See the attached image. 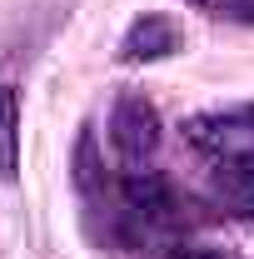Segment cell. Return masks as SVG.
Here are the masks:
<instances>
[{"label": "cell", "instance_id": "6da1fadb", "mask_svg": "<svg viewBox=\"0 0 254 259\" xmlns=\"http://www.w3.org/2000/svg\"><path fill=\"white\" fill-rule=\"evenodd\" d=\"M110 140H115V150H120V160H125L130 169L145 164L159 150V115H155V105H150L145 95H135V90H125V95L115 100V110H110Z\"/></svg>", "mask_w": 254, "mask_h": 259}, {"label": "cell", "instance_id": "7a4b0ae2", "mask_svg": "<svg viewBox=\"0 0 254 259\" xmlns=\"http://www.w3.org/2000/svg\"><path fill=\"white\" fill-rule=\"evenodd\" d=\"M190 145H199L204 155L215 160H239V155H254V105L244 110H209V115H194L190 125Z\"/></svg>", "mask_w": 254, "mask_h": 259}, {"label": "cell", "instance_id": "3957f363", "mask_svg": "<svg viewBox=\"0 0 254 259\" xmlns=\"http://www.w3.org/2000/svg\"><path fill=\"white\" fill-rule=\"evenodd\" d=\"M175 50H180V25H175L170 15H140L125 30L115 60L120 65H155V60H164V55H175Z\"/></svg>", "mask_w": 254, "mask_h": 259}, {"label": "cell", "instance_id": "277c9868", "mask_svg": "<svg viewBox=\"0 0 254 259\" xmlns=\"http://www.w3.org/2000/svg\"><path fill=\"white\" fill-rule=\"evenodd\" d=\"M120 199H125V209L135 214V220H145V225H175L180 214V199H175V190L159 180V175H150V169H130L125 180H120Z\"/></svg>", "mask_w": 254, "mask_h": 259}, {"label": "cell", "instance_id": "5b68a950", "mask_svg": "<svg viewBox=\"0 0 254 259\" xmlns=\"http://www.w3.org/2000/svg\"><path fill=\"white\" fill-rule=\"evenodd\" d=\"M220 194L234 214L254 220V155H239V160H220Z\"/></svg>", "mask_w": 254, "mask_h": 259}, {"label": "cell", "instance_id": "8992f818", "mask_svg": "<svg viewBox=\"0 0 254 259\" xmlns=\"http://www.w3.org/2000/svg\"><path fill=\"white\" fill-rule=\"evenodd\" d=\"M75 185H80V194H85V199H95V190H100V169H95V135H90V130L75 140Z\"/></svg>", "mask_w": 254, "mask_h": 259}, {"label": "cell", "instance_id": "52a82bcc", "mask_svg": "<svg viewBox=\"0 0 254 259\" xmlns=\"http://www.w3.org/2000/svg\"><path fill=\"white\" fill-rule=\"evenodd\" d=\"M164 259H229V254L215 249V244H170Z\"/></svg>", "mask_w": 254, "mask_h": 259}, {"label": "cell", "instance_id": "ba28073f", "mask_svg": "<svg viewBox=\"0 0 254 259\" xmlns=\"http://www.w3.org/2000/svg\"><path fill=\"white\" fill-rule=\"evenodd\" d=\"M10 115H20V105H15V85H0V125H5Z\"/></svg>", "mask_w": 254, "mask_h": 259}, {"label": "cell", "instance_id": "9c48e42d", "mask_svg": "<svg viewBox=\"0 0 254 259\" xmlns=\"http://www.w3.org/2000/svg\"><path fill=\"white\" fill-rule=\"evenodd\" d=\"M194 5H209V0H194Z\"/></svg>", "mask_w": 254, "mask_h": 259}]
</instances>
